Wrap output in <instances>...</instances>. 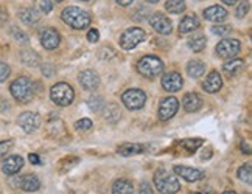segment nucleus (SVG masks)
<instances>
[{
	"instance_id": "obj_1",
	"label": "nucleus",
	"mask_w": 252,
	"mask_h": 194,
	"mask_svg": "<svg viewBox=\"0 0 252 194\" xmlns=\"http://www.w3.org/2000/svg\"><path fill=\"white\" fill-rule=\"evenodd\" d=\"M9 90H11L13 98L17 103L27 104V103H30L34 96V83L28 76H19L13 81Z\"/></svg>"
},
{
	"instance_id": "obj_2",
	"label": "nucleus",
	"mask_w": 252,
	"mask_h": 194,
	"mask_svg": "<svg viewBox=\"0 0 252 194\" xmlns=\"http://www.w3.org/2000/svg\"><path fill=\"white\" fill-rule=\"evenodd\" d=\"M61 17L67 25H70L75 30H83V28H87L91 25L89 13L78 6H67L63 11Z\"/></svg>"
},
{
	"instance_id": "obj_3",
	"label": "nucleus",
	"mask_w": 252,
	"mask_h": 194,
	"mask_svg": "<svg viewBox=\"0 0 252 194\" xmlns=\"http://www.w3.org/2000/svg\"><path fill=\"white\" fill-rule=\"evenodd\" d=\"M154 183L162 194H176L181 190V183L174 174H170L167 169H158L154 174Z\"/></svg>"
},
{
	"instance_id": "obj_4",
	"label": "nucleus",
	"mask_w": 252,
	"mask_h": 194,
	"mask_svg": "<svg viewBox=\"0 0 252 194\" xmlns=\"http://www.w3.org/2000/svg\"><path fill=\"white\" fill-rule=\"evenodd\" d=\"M50 98L53 100L55 104L61 106V108H67L73 103L75 92L72 89V85L67 83H58L52 87L50 90Z\"/></svg>"
},
{
	"instance_id": "obj_5",
	"label": "nucleus",
	"mask_w": 252,
	"mask_h": 194,
	"mask_svg": "<svg viewBox=\"0 0 252 194\" xmlns=\"http://www.w3.org/2000/svg\"><path fill=\"white\" fill-rule=\"evenodd\" d=\"M137 70L140 75L147 78L158 76L163 72V62L158 56H143L137 62Z\"/></svg>"
},
{
	"instance_id": "obj_6",
	"label": "nucleus",
	"mask_w": 252,
	"mask_h": 194,
	"mask_svg": "<svg viewBox=\"0 0 252 194\" xmlns=\"http://www.w3.org/2000/svg\"><path fill=\"white\" fill-rule=\"evenodd\" d=\"M145 37H147V33H145V30H142V28L139 27H131L128 28L120 37V47L123 48V50H132V48L137 47L140 42L145 41Z\"/></svg>"
},
{
	"instance_id": "obj_7",
	"label": "nucleus",
	"mask_w": 252,
	"mask_h": 194,
	"mask_svg": "<svg viewBox=\"0 0 252 194\" xmlns=\"http://www.w3.org/2000/svg\"><path fill=\"white\" fill-rule=\"evenodd\" d=\"M122 101L129 111H139L147 103V95L140 89H129L122 95Z\"/></svg>"
},
{
	"instance_id": "obj_8",
	"label": "nucleus",
	"mask_w": 252,
	"mask_h": 194,
	"mask_svg": "<svg viewBox=\"0 0 252 194\" xmlns=\"http://www.w3.org/2000/svg\"><path fill=\"white\" fill-rule=\"evenodd\" d=\"M240 47H241L240 41L232 37H226L220 41V44L217 45V55L222 57V59H232V57L238 55Z\"/></svg>"
},
{
	"instance_id": "obj_9",
	"label": "nucleus",
	"mask_w": 252,
	"mask_h": 194,
	"mask_svg": "<svg viewBox=\"0 0 252 194\" xmlns=\"http://www.w3.org/2000/svg\"><path fill=\"white\" fill-rule=\"evenodd\" d=\"M19 126L27 132V134H32L34 131L39 129L41 126V115L37 112H24L19 115L17 118Z\"/></svg>"
},
{
	"instance_id": "obj_10",
	"label": "nucleus",
	"mask_w": 252,
	"mask_h": 194,
	"mask_svg": "<svg viewBox=\"0 0 252 194\" xmlns=\"http://www.w3.org/2000/svg\"><path fill=\"white\" fill-rule=\"evenodd\" d=\"M178 109H179V101L174 96H167V98L162 100L159 106V118L162 121H168L176 115Z\"/></svg>"
},
{
	"instance_id": "obj_11",
	"label": "nucleus",
	"mask_w": 252,
	"mask_h": 194,
	"mask_svg": "<svg viewBox=\"0 0 252 194\" xmlns=\"http://www.w3.org/2000/svg\"><path fill=\"white\" fill-rule=\"evenodd\" d=\"M150 25L153 27V30H156L159 34H163V36H167L173 31L171 21L162 13H154L150 17Z\"/></svg>"
},
{
	"instance_id": "obj_12",
	"label": "nucleus",
	"mask_w": 252,
	"mask_h": 194,
	"mask_svg": "<svg viewBox=\"0 0 252 194\" xmlns=\"http://www.w3.org/2000/svg\"><path fill=\"white\" fill-rule=\"evenodd\" d=\"M39 39H41V44L45 50H55L61 42V36L55 28H44V30H41Z\"/></svg>"
},
{
	"instance_id": "obj_13",
	"label": "nucleus",
	"mask_w": 252,
	"mask_h": 194,
	"mask_svg": "<svg viewBox=\"0 0 252 194\" xmlns=\"http://www.w3.org/2000/svg\"><path fill=\"white\" fill-rule=\"evenodd\" d=\"M78 83L84 90H95L100 85V76L95 70H84L78 76Z\"/></svg>"
},
{
	"instance_id": "obj_14",
	"label": "nucleus",
	"mask_w": 252,
	"mask_h": 194,
	"mask_svg": "<svg viewBox=\"0 0 252 194\" xmlns=\"http://www.w3.org/2000/svg\"><path fill=\"white\" fill-rule=\"evenodd\" d=\"M184 85L182 76L178 72H170L167 75H163L162 78V87L167 92H179Z\"/></svg>"
},
{
	"instance_id": "obj_15",
	"label": "nucleus",
	"mask_w": 252,
	"mask_h": 194,
	"mask_svg": "<svg viewBox=\"0 0 252 194\" xmlns=\"http://www.w3.org/2000/svg\"><path fill=\"white\" fill-rule=\"evenodd\" d=\"M173 171L181 176L182 179H186L187 182H198L201 179H204V171L201 169H195V168H190V166H181V165H176L173 168Z\"/></svg>"
},
{
	"instance_id": "obj_16",
	"label": "nucleus",
	"mask_w": 252,
	"mask_h": 194,
	"mask_svg": "<svg viewBox=\"0 0 252 194\" xmlns=\"http://www.w3.org/2000/svg\"><path fill=\"white\" fill-rule=\"evenodd\" d=\"M22 166H24V159L21 155H9L2 163V171L6 176H14V174H17L22 169Z\"/></svg>"
},
{
	"instance_id": "obj_17",
	"label": "nucleus",
	"mask_w": 252,
	"mask_h": 194,
	"mask_svg": "<svg viewBox=\"0 0 252 194\" xmlns=\"http://www.w3.org/2000/svg\"><path fill=\"white\" fill-rule=\"evenodd\" d=\"M16 185H19V188L27 193H33L41 188V180L37 179L34 174H25V176L19 177L16 180Z\"/></svg>"
},
{
	"instance_id": "obj_18",
	"label": "nucleus",
	"mask_w": 252,
	"mask_h": 194,
	"mask_svg": "<svg viewBox=\"0 0 252 194\" xmlns=\"http://www.w3.org/2000/svg\"><path fill=\"white\" fill-rule=\"evenodd\" d=\"M182 104H184V109H186L187 112H198L202 108V98L198 93L190 92L184 96Z\"/></svg>"
},
{
	"instance_id": "obj_19",
	"label": "nucleus",
	"mask_w": 252,
	"mask_h": 194,
	"mask_svg": "<svg viewBox=\"0 0 252 194\" xmlns=\"http://www.w3.org/2000/svg\"><path fill=\"white\" fill-rule=\"evenodd\" d=\"M204 90L209 93H217L221 87H222V80L221 75L218 72H210V75H207L206 81H204Z\"/></svg>"
},
{
	"instance_id": "obj_20",
	"label": "nucleus",
	"mask_w": 252,
	"mask_h": 194,
	"mask_svg": "<svg viewBox=\"0 0 252 194\" xmlns=\"http://www.w3.org/2000/svg\"><path fill=\"white\" fill-rule=\"evenodd\" d=\"M204 17L210 22H220V21H224L227 17V11H226V8H222L220 5H213L204 9Z\"/></svg>"
},
{
	"instance_id": "obj_21",
	"label": "nucleus",
	"mask_w": 252,
	"mask_h": 194,
	"mask_svg": "<svg viewBox=\"0 0 252 194\" xmlns=\"http://www.w3.org/2000/svg\"><path fill=\"white\" fill-rule=\"evenodd\" d=\"M103 116H104V120L106 121H109L112 124L117 123L120 118H122V111L120 108L115 103H111V104H104V108H103Z\"/></svg>"
},
{
	"instance_id": "obj_22",
	"label": "nucleus",
	"mask_w": 252,
	"mask_h": 194,
	"mask_svg": "<svg viewBox=\"0 0 252 194\" xmlns=\"http://www.w3.org/2000/svg\"><path fill=\"white\" fill-rule=\"evenodd\" d=\"M147 151V146L139 143H125L119 148V154L123 155V157H129V155H137V154H143Z\"/></svg>"
},
{
	"instance_id": "obj_23",
	"label": "nucleus",
	"mask_w": 252,
	"mask_h": 194,
	"mask_svg": "<svg viewBox=\"0 0 252 194\" xmlns=\"http://www.w3.org/2000/svg\"><path fill=\"white\" fill-rule=\"evenodd\" d=\"M39 17H41L39 13H37L34 8H22L21 11H19V19H21V22L25 25H34L39 21Z\"/></svg>"
},
{
	"instance_id": "obj_24",
	"label": "nucleus",
	"mask_w": 252,
	"mask_h": 194,
	"mask_svg": "<svg viewBox=\"0 0 252 194\" xmlns=\"http://www.w3.org/2000/svg\"><path fill=\"white\" fill-rule=\"evenodd\" d=\"M245 69V61L243 59H230L229 62H226L222 65V72H224L227 76H237L238 73H241Z\"/></svg>"
},
{
	"instance_id": "obj_25",
	"label": "nucleus",
	"mask_w": 252,
	"mask_h": 194,
	"mask_svg": "<svg viewBox=\"0 0 252 194\" xmlns=\"http://www.w3.org/2000/svg\"><path fill=\"white\" fill-rule=\"evenodd\" d=\"M189 48L191 52H195V53H199L202 52L206 48L207 45V39L204 34H193L190 39H189V42H187Z\"/></svg>"
},
{
	"instance_id": "obj_26",
	"label": "nucleus",
	"mask_w": 252,
	"mask_h": 194,
	"mask_svg": "<svg viewBox=\"0 0 252 194\" xmlns=\"http://www.w3.org/2000/svg\"><path fill=\"white\" fill-rule=\"evenodd\" d=\"M196 28H199V21L196 16H186L179 24V31L181 33H191Z\"/></svg>"
},
{
	"instance_id": "obj_27",
	"label": "nucleus",
	"mask_w": 252,
	"mask_h": 194,
	"mask_svg": "<svg viewBox=\"0 0 252 194\" xmlns=\"http://www.w3.org/2000/svg\"><path fill=\"white\" fill-rule=\"evenodd\" d=\"M204 72H206V65L199 59H193L187 64V73L191 78H201L204 75Z\"/></svg>"
},
{
	"instance_id": "obj_28",
	"label": "nucleus",
	"mask_w": 252,
	"mask_h": 194,
	"mask_svg": "<svg viewBox=\"0 0 252 194\" xmlns=\"http://www.w3.org/2000/svg\"><path fill=\"white\" fill-rule=\"evenodd\" d=\"M112 194H134V187L129 180L120 179L112 185Z\"/></svg>"
},
{
	"instance_id": "obj_29",
	"label": "nucleus",
	"mask_w": 252,
	"mask_h": 194,
	"mask_svg": "<svg viewBox=\"0 0 252 194\" xmlns=\"http://www.w3.org/2000/svg\"><path fill=\"white\" fill-rule=\"evenodd\" d=\"M21 59L25 65H30V67H36L37 64L41 62V57L36 52L33 50H22L21 52Z\"/></svg>"
},
{
	"instance_id": "obj_30",
	"label": "nucleus",
	"mask_w": 252,
	"mask_h": 194,
	"mask_svg": "<svg viewBox=\"0 0 252 194\" xmlns=\"http://www.w3.org/2000/svg\"><path fill=\"white\" fill-rule=\"evenodd\" d=\"M48 132H50V135H53V137H61V135L67 134L65 126L60 118H56L55 121L48 123Z\"/></svg>"
},
{
	"instance_id": "obj_31",
	"label": "nucleus",
	"mask_w": 252,
	"mask_h": 194,
	"mask_svg": "<svg viewBox=\"0 0 252 194\" xmlns=\"http://www.w3.org/2000/svg\"><path fill=\"white\" fill-rule=\"evenodd\" d=\"M165 9L171 14H181L186 11V2L184 0H167Z\"/></svg>"
},
{
	"instance_id": "obj_32",
	"label": "nucleus",
	"mask_w": 252,
	"mask_h": 194,
	"mask_svg": "<svg viewBox=\"0 0 252 194\" xmlns=\"http://www.w3.org/2000/svg\"><path fill=\"white\" fill-rule=\"evenodd\" d=\"M104 100L103 96H98V95H94L91 96L89 100H87V106H89V109L94 111V112H101L103 108H104Z\"/></svg>"
},
{
	"instance_id": "obj_33",
	"label": "nucleus",
	"mask_w": 252,
	"mask_h": 194,
	"mask_svg": "<svg viewBox=\"0 0 252 194\" xmlns=\"http://www.w3.org/2000/svg\"><path fill=\"white\" fill-rule=\"evenodd\" d=\"M238 179L241 182L248 183V185H251V182H252V168H251V163L243 165V166L238 169Z\"/></svg>"
},
{
	"instance_id": "obj_34",
	"label": "nucleus",
	"mask_w": 252,
	"mask_h": 194,
	"mask_svg": "<svg viewBox=\"0 0 252 194\" xmlns=\"http://www.w3.org/2000/svg\"><path fill=\"white\" fill-rule=\"evenodd\" d=\"M230 31H232V28H230L229 25H213V27H212V33H213V34H217V36H220V37L227 36Z\"/></svg>"
},
{
	"instance_id": "obj_35",
	"label": "nucleus",
	"mask_w": 252,
	"mask_h": 194,
	"mask_svg": "<svg viewBox=\"0 0 252 194\" xmlns=\"http://www.w3.org/2000/svg\"><path fill=\"white\" fill-rule=\"evenodd\" d=\"M14 146V141L13 140H5V141H0V162L3 160L5 155L13 149Z\"/></svg>"
},
{
	"instance_id": "obj_36",
	"label": "nucleus",
	"mask_w": 252,
	"mask_h": 194,
	"mask_svg": "<svg viewBox=\"0 0 252 194\" xmlns=\"http://www.w3.org/2000/svg\"><path fill=\"white\" fill-rule=\"evenodd\" d=\"M248 13H249V2H248V0H241L240 5L235 9V16L238 19H243Z\"/></svg>"
},
{
	"instance_id": "obj_37",
	"label": "nucleus",
	"mask_w": 252,
	"mask_h": 194,
	"mask_svg": "<svg viewBox=\"0 0 252 194\" xmlns=\"http://www.w3.org/2000/svg\"><path fill=\"white\" fill-rule=\"evenodd\" d=\"M9 33H11V36L16 39L17 42H22V44H27V42H28V37H27V34H25L22 30H19L17 27H13L11 30H9Z\"/></svg>"
},
{
	"instance_id": "obj_38",
	"label": "nucleus",
	"mask_w": 252,
	"mask_h": 194,
	"mask_svg": "<svg viewBox=\"0 0 252 194\" xmlns=\"http://www.w3.org/2000/svg\"><path fill=\"white\" fill-rule=\"evenodd\" d=\"M91 128H92V120H89V118H83V120H78L75 123V129L80 131V132H86Z\"/></svg>"
},
{
	"instance_id": "obj_39",
	"label": "nucleus",
	"mask_w": 252,
	"mask_h": 194,
	"mask_svg": "<svg viewBox=\"0 0 252 194\" xmlns=\"http://www.w3.org/2000/svg\"><path fill=\"white\" fill-rule=\"evenodd\" d=\"M202 143H204L202 140H195V139H190V140H184L181 144H182V146L186 148V149H189V151H195V149H198V148L201 146Z\"/></svg>"
},
{
	"instance_id": "obj_40",
	"label": "nucleus",
	"mask_w": 252,
	"mask_h": 194,
	"mask_svg": "<svg viewBox=\"0 0 252 194\" xmlns=\"http://www.w3.org/2000/svg\"><path fill=\"white\" fill-rule=\"evenodd\" d=\"M9 73H11V69H9V65L0 61V83L6 81V80H8V76H9Z\"/></svg>"
},
{
	"instance_id": "obj_41",
	"label": "nucleus",
	"mask_w": 252,
	"mask_h": 194,
	"mask_svg": "<svg viewBox=\"0 0 252 194\" xmlns=\"http://www.w3.org/2000/svg\"><path fill=\"white\" fill-rule=\"evenodd\" d=\"M39 9L41 13H50L53 9V3L50 2V0H39Z\"/></svg>"
},
{
	"instance_id": "obj_42",
	"label": "nucleus",
	"mask_w": 252,
	"mask_h": 194,
	"mask_svg": "<svg viewBox=\"0 0 252 194\" xmlns=\"http://www.w3.org/2000/svg\"><path fill=\"white\" fill-rule=\"evenodd\" d=\"M87 41L89 42H92V44H95V42H98V39H100V33H98V30H95V28H92V30H89L87 31Z\"/></svg>"
},
{
	"instance_id": "obj_43",
	"label": "nucleus",
	"mask_w": 252,
	"mask_h": 194,
	"mask_svg": "<svg viewBox=\"0 0 252 194\" xmlns=\"http://www.w3.org/2000/svg\"><path fill=\"white\" fill-rule=\"evenodd\" d=\"M8 9L5 6H0V27L8 22Z\"/></svg>"
},
{
	"instance_id": "obj_44",
	"label": "nucleus",
	"mask_w": 252,
	"mask_h": 194,
	"mask_svg": "<svg viewBox=\"0 0 252 194\" xmlns=\"http://www.w3.org/2000/svg\"><path fill=\"white\" fill-rule=\"evenodd\" d=\"M139 194H154V191H153V188L150 187V183L143 182L142 185H140V188H139Z\"/></svg>"
},
{
	"instance_id": "obj_45",
	"label": "nucleus",
	"mask_w": 252,
	"mask_h": 194,
	"mask_svg": "<svg viewBox=\"0 0 252 194\" xmlns=\"http://www.w3.org/2000/svg\"><path fill=\"white\" fill-rule=\"evenodd\" d=\"M28 160H30L33 165H39L41 163V159H39V155H37V154H30V155H28Z\"/></svg>"
},
{
	"instance_id": "obj_46",
	"label": "nucleus",
	"mask_w": 252,
	"mask_h": 194,
	"mask_svg": "<svg viewBox=\"0 0 252 194\" xmlns=\"http://www.w3.org/2000/svg\"><path fill=\"white\" fill-rule=\"evenodd\" d=\"M132 2H134V0H117V3L122 5V6H128V5H131Z\"/></svg>"
},
{
	"instance_id": "obj_47",
	"label": "nucleus",
	"mask_w": 252,
	"mask_h": 194,
	"mask_svg": "<svg viewBox=\"0 0 252 194\" xmlns=\"http://www.w3.org/2000/svg\"><path fill=\"white\" fill-rule=\"evenodd\" d=\"M44 73H47V76H53V69H48V67H42Z\"/></svg>"
},
{
	"instance_id": "obj_48",
	"label": "nucleus",
	"mask_w": 252,
	"mask_h": 194,
	"mask_svg": "<svg viewBox=\"0 0 252 194\" xmlns=\"http://www.w3.org/2000/svg\"><path fill=\"white\" fill-rule=\"evenodd\" d=\"M226 5H234V3H237V0H222Z\"/></svg>"
},
{
	"instance_id": "obj_49",
	"label": "nucleus",
	"mask_w": 252,
	"mask_h": 194,
	"mask_svg": "<svg viewBox=\"0 0 252 194\" xmlns=\"http://www.w3.org/2000/svg\"><path fill=\"white\" fill-rule=\"evenodd\" d=\"M210 155H212V151H207V152H204V154H202V159H209Z\"/></svg>"
},
{
	"instance_id": "obj_50",
	"label": "nucleus",
	"mask_w": 252,
	"mask_h": 194,
	"mask_svg": "<svg viewBox=\"0 0 252 194\" xmlns=\"http://www.w3.org/2000/svg\"><path fill=\"white\" fill-rule=\"evenodd\" d=\"M147 2H148V3H158L159 0H147Z\"/></svg>"
},
{
	"instance_id": "obj_51",
	"label": "nucleus",
	"mask_w": 252,
	"mask_h": 194,
	"mask_svg": "<svg viewBox=\"0 0 252 194\" xmlns=\"http://www.w3.org/2000/svg\"><path fill=\"white\" fill-rule=\"evenodd\" d=\"M222 194H237V193H235V191H224Z\"/></svg>"
},
{
	"instance_id": "obj_52",
	"label": "nucleus",
	"mask_w": 252,
	"mask_h": 194,
	"mask_svg": "<svg viewBox=\"0 0 252 194\" xmlns=\"http://www.w3.org/2000/svg\"><path fill=\"white\" fill-rule=\"evenodd\" d=\"M193 194H204V193H193Z\"/></svg>"
},
{
	"instance_id": "obj_53",
	"label": "nucleus",
	"mask_w": 252,
	"mask_h": 194,
	"mask_svg": "<svg viewBox=\"0 0 252 194\" xmlns=\"http://www.w3.org/2000/svg\"><path fill=\"white\" fill-rule=\"evenodd\" d=\"M58 2H63V0H58Z\"/></svg>"
},
{
	"instance_id": "obj_54",
	"label": "nucleus",
	"mask_w": 252,
	"mask_h": 194,
	"mask_svg": "<svg viewBox=\"0 0 252 194\" xmlns=\"http://www.w3.org/2000/svg\"><path fill=\"white\" fill-rule=\"evenodd\" d=\"M86 2H87V0H86Z\"/></svg>"
}]
</instances>
